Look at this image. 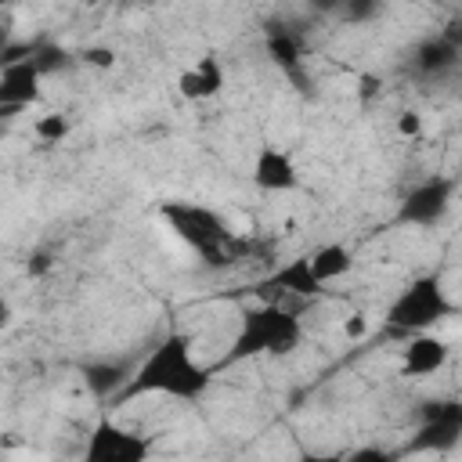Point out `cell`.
I'll list each match as a JSON object with an SVG mask.
<instances>
[{"label": "cell", "instance_id": "d6986e66", "mask_svg": "<svg viewBox=\"0 0 462 462\" xmlns=\"http://www.w3.org/2000/svg\"><path fill=\"white\" fill-rule=\"evenodd\" d=\"M393 130H397V137H404V141H415V137L422 134V116H419L415 108H404V112L393 119Z\"/></svg>", "mask_w": 462, "mask_h": 462}, {"label": "cell", "instance_id": "2e32d148", "mask_svg": "<svg viewBox=\"0 0 462 462\" xmlns=\"http://www.w3.org/2000/svg\"><path fill=\"white\" fill-rule=\"evenodd\" d=\"M267 58H271L278 69L296 72L300 61H303V47H300V40H296L289 29H282V32H271V36H267Z\"/></svg>", "mask_w": 462, "mask_h": 462}, {"label": "cell", "instance_id": "9c48e42d", "mask_svg": "<svg viewBox=\"0 0 462 462\" xmlns=\"http://www.w3.org/2000/svg\"><path fill=\"white\" fill-rule=\"evenodd\" d=\"M40 83L43 72L32 61V54L25 51L22 58H4V72H0V105L4 112H18L40 101Z\"/></svg>", "mask_w": 462, "mask_h": 462}, {"label": "cell", "instance_id": "5b68a950", "mask_svg": "<svg viewBox=\"0 0 462 462\" xmlns=\"http://www.w3.org/2000/svg\"><path fill=\"white\" fill-rule=\"evenodd\" d=\"M148 455H152V440L130 426H119L108 415L94 422L83 444L87 462H144Z\"/></svg>", "mask_w": 462, "mask_h": 462}, {"label": "cell", "instance_id": "e0dca14e", "mask_svg": "<svg viewBox=\"0 0 462 462\" xmlns=\"http://www.w3.org/2000/svg\"><path fill=\"white\" fill-rule=\"evenodd\" d=\"M32 137L40 141V144H61V141H69V134H72V119L65 116V112H43V116H36L32 119Z\"/></svg>", "mask_w": 462, "mask_h": 462}, {"label": "cell", "instance_id": "3957f363", "mask_svg": "<svg viewBox=\"0 0 462 462\" xmlns=\"http://www.w3.org/2000/svg\"><path fill=\"white\" fill-rule=\"evenodd\" d=\"M455 314V300L444 285V278L437 271L415 274L411 282H404V289H397V296L390 300L383 321L390 332L411 336V332H430L440 321H448Z\"/></svg>", "mask_w": 462, "mask_h": 462}, {"label": "cell", "instance_id": "7a4b0ae2", "mask_svg": "<svg viewBox=\"0 0 462 462\" xmlns=\"http://www.w3.org/2000/svg\"><path fill=\"white\" fill-rule=\"evenodd\" d=\"M303 343V318L289 300H260L245 307L227 339L224 365H242L256 357H285Z\"/></svg>", "mask_w": 462, "mask_h": 462}, {"label": "cell", "instance_id": "4fadbf2b", "mask_svg": "<svg viewBox=\"0 0 462 462\" xmlns=\"http://www.w3.org/2000/svg\"><path fill=\"white\" fill-rule=\"evenodd\" d=\"M307 256H310V267H314V274L321 278L325 289L336 285L339 278H346L354 271V249L346 242H321Z\"/></svg>", "mask_w": 462, "mask_h": 462}, {"label": "cell", "instance_id": "277c9868", "mask_svg": "<svg viewBox=\"0 0 462 462\" xmlns=\"http://www.w3.org/2000/svg\"><path fill=\"white\" fill-rule=\"evenodd\" d=\"M162 217L170 220L173 235H177L180 242H188L191 249H199V253H206V256H224V253L231 249V231H227V224H224L213 209H206V206L173 202V206L162 209Z\"/></svg>", "mask_w": 462, "mask_h": 462}, {"label": "cell", "instance_id": "8fae6325", "mask_svg": "<svg viewBox=\"0 0 462 462\" xmlns=\"http://www.w3.org/2000/svg\"><path fill=\"white\" fill-rule=\"evenodd\" d=\"M263 289H271L274 300H289V303H292V300H314V296L325 292V285H321V278L314 274L307 253H300V256L285 260L282 267H274V271L263 278Z\"/></svg>", "mask_w": 462, "mask_h": 462}, {"label": "cell", "instance_id": "5bb4252c", "mask_svg": "<svg viewBox=\"0 0 462 462\" xmlns=\"http://www.w3.org/2000/svg\"><path fill=\"white\" fill-rule=\"evenodd\" d=\"M130 368L134 365H123V361H90L83 365V383L94 397H123V386L130 379Z\"/></svg>", "mask_w": 462, "mask_h": 462}, {"label": "cell", "instance_id": "52a82bcc", "mask_svg": "<svg viewBox=\"0 0 462 462\" xmlns=\"http://www.w3.org/2000/svg\"><path fill=\"white\" fill-rule=\"evenodd\" d=\"M455 202V180L451 177H426L411 184L397 206V220L408 227H433L448 217Z\"/></svg>", "mask_w": 462, "mask_h": 462}, {"label": "cell", "instance_id": "ac0fdd59", "mask_svg": "<svg viewBox=\"0 0 462 462\" xmlns=\"http://www.w3.org/2000/svg\"><path fill=\"white\" fill-rule=\"evenodd\" d=\"M79 61L90 65V69H116V51L101 47V43H90V47L79 51Z\"/></svg>", "mask_w": 462, "mask_h": 462}, {"label": "cell", "instance_id": "6da1fadb", "mask_svg": "<svg viewBox=\"0 0 462 462\" xmlns=\"http://www.w3.org/2000/svg\"><path fill=\"white\" fill-rule=\"evenodd\" d=\"M209 383H213V368L199 357L195 336L170 328L130 368V379L123 386V401H130V397H173V401L191 404L209 390Z\"/></svg>", "mask_w": 462, "mask_h": 462}, {"label": "cell", "instance_id": "ba28073f", "mask_svg": "<svg viewBox=\"0 0 462 462\" xmlns=\"http://www.w3.org/2000/svg\"><path fill=\"white\" fill-rule=\"evenodd\" d=\"M224 87H227V69L217 54H202L177 72V94L188 105H209L224 94Z\"/></svg>", "mask_w": 462, "mask_h": 462}, {"label": "cell", "instance_id": "8992f818", "mask_svg": "<svg viewBox=\"0 0 462 462\" xmlns=\"http://www.w3.org/2000/svg\"><path fill=\"white\" fill-rule=\"evenodd\" d=\"M249 180L256 191L263 195H292L300 191L303 184V170L296 162V155L274 141H263L256 152H253V162H249Z\"/></svg>", "mask_w": 462, "mask_h": 462}, {"label": "cell", "instance_id": "ffe728a7", "mask_svg": "<svg viewBox=\"0 0 462 462\" xmlns=\"http://www.w3.org/2000/svg\"><path fill=\"white\" fill-rule=\"evenodd\" d=\"M314 4H318L321 11H339V7L346 4V0H314Z\"/></svg>", "mask_w": 462, "mask_h": 462}, {"label": "cell", "instance_id": "44dd1931", "mask_svg": "<svg viewBox=\"0 0 462 462\" xmlns=\"http://www.w3.org/2000/svg\"><path fill=\"white\" fill-rule=\"evenodd\" d=\"M458 25H462V18H458Z\"/></svg>", "mask_w": 462, "mask_h": 462}, {"label": "cell", "instance_id": "9a60e30c", "mask_svg": "<svg viewBox=\"0 0 462 462\" xmlns=\"http://www.w3.org/2000/svg\"><path fill=\"white\" fill-rule=\"evenodd\" d=\"M415 65H419L422 76H440V72L455 69L458 65V43H455V36H437V40L422 43L419 54H415Z\"/></svg>", "mask_w": 462, "mask_h": 462}, {"label": "cell", "instance_id": "7c38bea8", "mask_svg": "<svg viewBox=\"0 0 462 462\" xmlns=\"http://www.w3.org/2000/svg\"><path fill=\"white\" fill-rule=\"evenodd\" d=\"M462 437V404L455 401H437L433 408L422 411L415 448L419 451H448Z\"/></svg>", "mask_w": 462, "mask_h": 462}, {"label": "cell", "instance_id": "30bf717a", "mask_svg": "<svg viewBox=\"0 0 462 462\" xmlns=\"http://www.w3.org/2000/svg\"><path fill=\"white\" fill-rule=\"evenodd\" d=\"M448 361H451V343H448L437 328L404 336V346H401V372H404V375L426 379V375L444 372Z\"/></svg>", "mask_w": 462, "mask_h": 462}]
</instances>
